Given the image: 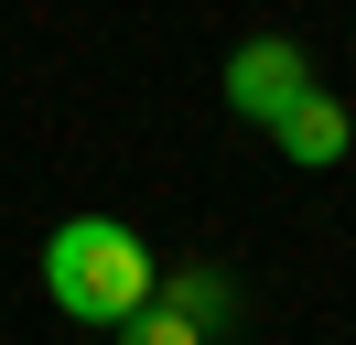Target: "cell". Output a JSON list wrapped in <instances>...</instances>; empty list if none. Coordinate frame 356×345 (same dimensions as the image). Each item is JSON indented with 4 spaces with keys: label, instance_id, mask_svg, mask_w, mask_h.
Returning <instances> with one entry per match:
<instances>
[{
    "label": "cell",
    "instance_id": "obj_2",
    "mask_svg": "<svg viewBox=\"0 0 356 345\" xmlns=\"http://www.w3.org/2000/svg\"><path fill=\"white\" fill-rule=\"evenodd\" d=\"M302 86H313V65H302V43H291V33H248L238 54H227V108H238V119H259V129L281 119Z\"/></svg>",
    "mask_w": 356,
    "mask_h": 345
},
{
    "label": "cell",
    "instance_id": "obj_5",
    "mask_svg": "<svg viewBox=\"0 0 356 345\" xmlns=\"http://www.w3.org/2000/svg\"><path fill=\"white\" fill-rule=\"evenodd\" d=\"M108 335H119V345H205V323H195V313H173V302L152 291L130 323H108Z\"/></svg>",
    "mask_w": 356,
    "mask_h": 345
},
{
    "label": "cell",
    "instance_id": "obj_3",
    "mask_svg": "<svg viewBox=\"0 0 356 345\" xmlns=\"http://www.w3.org/2000/svg\"><path fill=\"white\" fill-rule=\"evenodd\" d=\"M270 141H281V162H302V172H324V162H346L356 151V119H346V97H324V86H302V97L270 119Z\"/></svg>",
    "mask_w": 356,
    "mask_h": 345
},
{
    "label": "cell",
    "instance_id": "obj_4",
    "mask_svg": "<svg viewBox=\"0 0 356 345\" xmlns=\"http://www.w3.org/2000/svg\"><path fill=\"white\" fill-rule=\"evenodd\" d=\"M152 291L173 302V313H195L205 335H216V323L238 313V280H227V270H205V259H195V270H152Z\"/></svg>",
    "mask_w": 356,
    "mask_h": 345
},
{
    "label": "cell",
    "instance_id": "obj_1",
    "mask_svg": "<svg viewBox=\"0 0 356 345\" xmlns=\"http://www.w3.org/2000/svg\"><path fill=\"white\" fill-rule=\"evenodd\" d=\"M44 291H54L65 323H130L152 302V248L119 216H65L44 237Z\"/></svg>",
    "mask_w": 356,
    "mask_h": 345
}]
</instances>
